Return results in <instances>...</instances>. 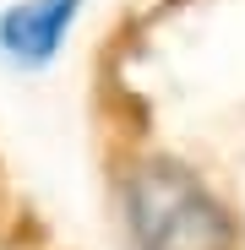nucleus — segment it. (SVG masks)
Masks as SVG:
<instances>
[{
    "instance_id": "f257e3e1",
    "label": "nucleus",
    "mask_w": 245,
    "mask_h": 250,
    "mask_svg": "<svg viewBox=\"0 0 245 250\" xmlns=\"http://www.w3.org/2000/svg\"><path fill=\"white\" fill-rule=\"evenodd\" d=\"M82 0H22L0 17V44H6L22 65H44L60 44H66V27L76 17Z\"/></svg>"
}]
</instances>
